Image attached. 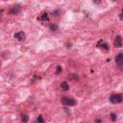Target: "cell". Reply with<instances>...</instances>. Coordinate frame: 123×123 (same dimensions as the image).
I'll list each match as a JSON object with an SVG mask.
<instances>
[{
	"label": "cell",
	"mask_w": 123,
	"mask_h": 123,
	"mask_svg": "<svg viewBox=\"0 0 123 123\" xmlns=\"http://www.w3.org/2000/svg\"><path fill=\"white\" fill-rule=\"evenodd\" d=\"M110 102L111 104H119L122 102V95L118 93H114L110 96Z\"/></svg>",
	"instance_id": "obj_1"
},
{
	"label": "cell",
	"mask_w": 123,
	"mask_h": 123,
	"mask_svg": "<svg viewBox=\"0 0 123 123\" xmlns=\"http://www.w3.org/2000/svg\"><path fill=\"white\" fill-rule=\"evenodd\" d=\"M62 101V103H63L65 106H75L76 105V101L73 99V98H71V97H63L61 99Z\"/></svg>",
	"instance_id": "obj_2"
},
{
	"label": "cell",
	"mask_w": 123,
	"mask_h": 123,
	"mask_svg": "<svg viewBox=\"0 0 123 123\" xmlns=\"http://www.w3.org/2000/svg\"><path fill=\"white\" fill-rule=\"evenodd\" d=\"M20 12H21V6L20 5H15L11 8V10H10V14L11 15H18Z\"/></svg>",
	"instance_id": "obj_3"
},
{
	"label": "cell",
	"mask_w": 123,
	"mask_h": 123,
	"mask_svg": "<svg viewBox=\"0 0 123 123\" xmlns=\"http://www.w3.org/2000/svg\"><path fill=\"white\" fill-rule=\"evenodd\" d=\"M114 44L116 48H120L122 46V38L120 36H116L115 38V42H114Z\"/></svg>",
	"instance_id": "obj_4"
},
{
	"label": "cell",
	"mask_w": 123,
	"mask_h": 123,
	"mask_svg": "<svg viewBox=\"0 0 123 123\" xmlns=\"http://www.w3.org/2000/svg\"><path fill=\"white\" fill-rule=\"evenodd\" d=\"M26 38L25 34L23 32H17L15 34V38H16L17 40H20V42H22V40H24Z\"/></svg>",
	"instance_id": "obj_5"
},
{
	"label": "cell",
	"mask_w": 123,
	"mask_h": 123,
	"mask_svg": "<svg viewBox=\"0 0 123 123\" xmlns=\"http://www.w3.org/2000/svg\"><path fill=\"white\" fill-rule=\"evenodd\" d=\"M115 62H116V64L118 65V66L121 68L122 67V64H123V55H122V53H119L115 57Z\"/></svg>",
	"instance_id": "obj_6"
},
{
	"label": "cell",
	"mask_w": 123,
	"mask_h": 123,
	"mask_svg": "<svg viewBox=\"0 0 123 123\" xmlns=\"http://www.w3.org/2000/svg\"><path fill=\"white\" fill-rule=\"evenodd\" d=\"M97 46L99 48H102V49H104V50H109V44L104 42L103 40H100V42L97 43Z\"/></svg>",
	"instance_id": "obj_7"
},
{
	"label": "cell",
	"mask_w": 123,
	"mask_h": 123,
	"mask_svg": "<svg viewBox=\"0 0 123 123\" xmlns=\"http://www.w3.org/2000/svg\"><path fill=\"white\" fill-rule=\"evenodd\" d=\"M48 18H49V16H48V14L46 12H43L42 14V15L38 17V19L42 20V21H46V20H48Z\"/></svg>",
	"instance_id": "obj_8"
},
{
	"label": "cell",
	"mask_w": 123,
	"mask_h": 123,
	"mask_svg": "<svg viewBox=\"0 0 123 123\" xmlns=\"http://www.w3.org/2000/svg\"><path fill=\"white\" fill-rule=\"evenodd\" d=\"M61 88L63 90H65V91H66L69 88V85L66 83V82H62L61 83Z\"/></svg>",
	"instance_id": "obj_9"
},
{
	"label": "cell",
	"mask_w": 123,
	"mask_h": 123,
	"mask_svg": "<svg viewBox=\"0 0 123 123\" xmlns=\"http://www.w3.org/2000/svg\"><path fill=\"white\" fill-rule=\"evenodd\" d=\"M21 121L24 122V123L28 122V121H29V117H28V115H22V116H21Z\"/></svg>",
	"instance_id": "obj_10"
},
{
	"label": "cell",
	"mask_w": 123,
	"mask_h": 123,
	"mask_svg": "<svg viewBox=\"0 0 123 123\" xmlns=\"http://www.w3.org/2000/svg\"><path fill=\"white\" fill-rule=\"evenodd\" d=\"M58 28H59V27H58L57 24H51V25H50V30H51V31H57Z\"/></svg>",
	"instance_id": "obj_11"
},
{
	"label": "cell",
	"mask_w": 123,
	"mask_h": 123,
	"mask_svg": "<svg viewBox=\"0 0 123 123\" xmlns=\"http://www.w3.org/2000/svg\"><path fill=\"white\" fill-rule=\"evenodd\" d=\"M62 71H63V68H62V66H61V65H58V66H57V69H56V73H57V74H60Z\"/></svg>",
	"instance_id": "obj_12"
},
{
	"label": "cell",
	"mask_w": 123,
	"mask_h": 123,
	"mask_svg": "<svg viewBox=\"0 0 123 123\" xmlns=\"http://www.w3.org/2000/svg\"><path fill=\"white\" fill-rule=\"evenodd\" d=\"M111 120H112V121H115V120H116V118H117V116H116V115H115V114H111Z\"/></svg>",
	"instance_id": "obj_13"
},
{
	"label": "cell",
	"mask_w": 123,
	"mask_h": 123,
	"mask_svg": "<svg viewBox=\"0 0 123 123\" xmlns=\"http://www.w3.org/2000/svg\"><path fill=\"white\" fill-rule=\"evenodd\" d=\"M37 121H38V122H40V123H43V122H44V120H43V118H42V115H39V116L37 118Z\"/></svg>",
	"instance_id": "obj_14"
},
{
	"label": "cell",
	"mask_w": 123,
	"mask_h": 123,
	"mask_svg": "<svg viewBox=\"0 0 123 123\" xmlns=\"http://www.w3.org/2000/svg\"><path fill=\"white\" fill-rule=\"evenodd\" d=\"M93 2H94L95 4H100V3H101V0H93Z\"/></svg>",
	"instance_id": "obj_15"
},
{
	"label": "cell",
	"mask_w": 123,
	"mask_h": 123,
	"mask_svg": "<svg viewBox=\"0 0 123 123\" xmlns=\"http://www.w3.org/2000/svg\"><path fill=\"white\" fill-rule=\"evenodd\" d=\"M2 13H3V9H2V8H0V15H1Z\"/></svg>",
	"instance_id": "obj_16"
},
{
	"label": "cell",
	"mask_w": 123,
	"mask_h": 123,
	"mask_svg": "<svg viewBox=\"0 0 123 123\" xmlns=\"http://www.w3.org/2000/svg\"><path fill=\"white\" fill-rule=\"evenodd\" d=\"M95 122H100V123H101V122H102V120H101V119H96V120H95Z\"/></svg>",
	"instance_id": "obj_17"
},
{
	"label": "cell",
	"mask_w": 123,
	"mask_h": 123,
	"mask_svg": "<svg viewBox=\"0 0 123 123\" xmlns=\"http://www.w3.org/2000/svg\"><path fill=\"white\" fill-rule=\"evenodd\" d=\"M119 18H120V19H122V13H120V14H119Z\"/></svg>",
	"instance_id": "obj_18"
},
{
	"label": "cell",
	"mask_w": 123,
	"mask_h": 123,
	"mask_svg": "<svg viewBox=\"0 0 123 123\" xmlns=\"http://www.w3.org/2000/svg\"><path fill=\"white\" fill-rule=\"evenodd\" d=\"M112 1H117V0H112Z\"/></svg>",
	"instance_id": "obj_19"
}]
</instances>
